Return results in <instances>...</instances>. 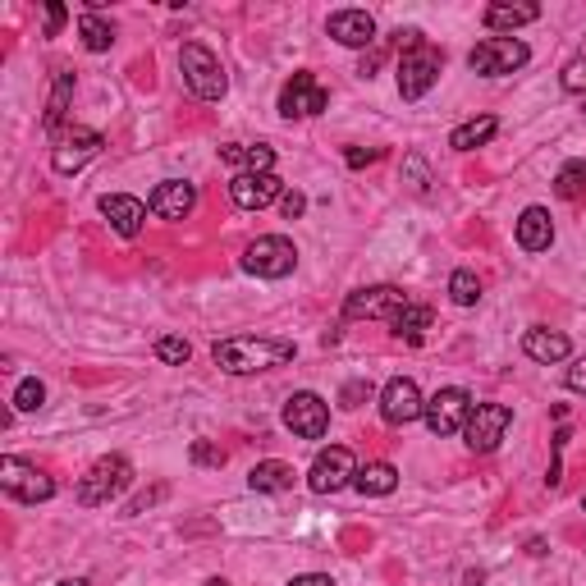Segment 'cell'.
Returning <instances> with one entry per match:
<instances>
[{"label":"cell","instance_id":"6da1fadb","mask_svg":"<svg viewBox=\"0 0 586 586\" xmlns=\"http://www.w3.org/2000/svg\"><path fill=\"white\" fill-rule=\"evenodd\" d=\"M293 339H266V335H239V339H220L211 348L220 371L229 376H257V371H271V367H284L293 362Z\"/></svg>","mask_w":586,"mask_h":586},{"label":"cell","instance_id":"7a4b0ae2","mask_svg":"<svg viewBox=\"0 0 586 586\" xmlns=\"http://www.w3.org/2000/svg\"><path fill=\"white\" fill-rule=\"evenodd\" d=\"M179 69H184V87L193 92L197 101H220L229 92V78L220 55L207 51L202 42H184L179 46Z\"/></svg>","mask_w":586,"mask_h":586},{"label":"cell","instance_id":"3957f363","mask_svg":"<svg viewBox=\"0 0 586 586\" xmlns=\"http://www.w3.org/2000/svg\"><path fill=\"white\" fill-rule=\"evenodd\" d=\"M133 481V463L124 454H106L92 463V472H87L83 481H78V504H87V509H97V504H110L120 490H129Z\"/></svg>","mask_w":586,"mask_h":586},{"label":"cell","instance_id":"277c9868","mask_svg":"<svg viewBox=\"0 0 586 586\" xmlns=\"http://www.w3.org/2000/svg\"><path fill=\"white\" fill-rule=\"evenodd\" d=\"M527 60H532V51L518 37H486V42H477L472 55H467L472 74H481V78H504L513 69H522Z\"/></svg>","mask_w":586,"mask_h":586},{"label":"cell","instance_id":"5b68a950","mask_svg":"<svg viewBox=\"0 0 586 586\" xmlns=\"http://www.w3.org/2000/svg\"><path fill=\"white\" fill-rule=\"evenodd\" d=\"M293 266H298V248L280 234H261L243 252V271L261 275V280H284V275H293Z\"/></svg>","mask_w":586,"mask_h":586},{"label":"cell","instance_id":"8992f818","mask_svg":"<svg viewBox=\"0 0 586 586\" xmlns=\"http://www.w3.org/2000/svg\"><path fill=\"white\" fill-rule=\"evenodd\" d=\"M408 303H413V298L403 289H394V284H371V289L348 293L344 316L348 321H394Z\"/></svg>","mask_w":586,"mask_h":586},{"label":"cell","instance_id":"52a82bcc","mask_svg":"<svg viewBox=\"0 0 586 586\" xmlns=\"http://www.w3.org/2000/svg\"><path fill=\"white\" fill-rule=\"evenodd\" d=\"M0 486H5V495H14V500H23V504H42L55 495V481L46 477L42 467L23 463V458H14V454L0 458Z\"/></svg>","mask_w":586,"mask_h":586},{"label":"cell","instance_id":"ba28073f","mask_svg":"<svg viewBox=\"0 0 586 586\" xmlns=\"http://www.w3.org/2000/svg\"><path fill=\"white\" fill-rule=\"evenodd\" d=\"M440 69H445V55L435 51V46L403 51V60H399V97L403 101L426 97V92L435 87V78H440Z\"/></svg>","mask_w":586,"mask_h":586},{"label":"cell","instance_id":"9c48e42d","mask_svg":"<svg viewBox=\"0 0 586 586\" xmlns=\"http://www.w3.org/2000/svg\"><path fill=\"white\" fill-rule=\"evenodd\" d=\"M472 394L458 390V385H449V390H435L431 399H426V426H431V435H458L467 426V417H472Z\"/></svg>","mask_w":586,"mask_h":586},{"label":"cell","instance_id":"30bf717a","mask_svg":"<svg viewBox=\"0 0 586 586\" xmlns=\"http://www.w3.org/2000/svg\"><path fill=\"white\" fill-rule=\"evenodd\" d=\"M509 422H513V413L504 408V403H477L472 417H467V426H463L467 449H472V454H495L504 431H509Z\"/></svg>","mask_w":586,"mask_h":586},{"label":"cell","instance_id":"8fae6325","mask_svg":"<svg viewBox=\"0 0 586 586\" xmlns=\"http://www.w3.org/2000/svg\"><path fill=\"white\" fill-rule=\"evenodd\" d=\"M353 477H358V463H353V454H348L344 445H330L316 454L312 472H307V486H312V495H335V490L353 486Z\"/></svg>","mask_w":586,"mask_h":586},{"label":"cell","instance_id":"7c38bea8","mask_svg":"<svg viewBox=\"0 0 586 586\" xmlns=\"http://www.w3.org/2000/svg\"><path fill=\"white\" fill-rule=\"evenodd\" d=\"M284 426H289L298 440H321V435L330 431V403L312 390L293 394V399L284 403Z\"/></svg>","mask_w":586,"mask_h":586},{"label":"cell","instance_id":"4fadbf2b","mask_svg":"<svg viewBox=\"0 0 586 586\" xmlns=\"http://www.w3.org/2000/svg\"><path fill=\"white\" fill-rule=\"evenodd\" d=\"M330 106V92L321 83H316L312 74H293L289 83H284L280 92V115L284 120H312V115H321V110Z\"/></svg>","mask_w":586,"mask_h":586},{"label":"cell","instance_id":"5bb4252c","mask_svg":"<svg viewBox=\"0 0 586 586\" xmlns=\"http://www.w3.org/2000/svg\"><path fill=\"white\" fill-rule=\"evenodd\" d=\"M422 413H426V399H422V390H417V380L399 376L380 390V417H385L390 426H408Z\"/></svg>","mask_w":586,"mask_h":586},{"label":"cell","instance_id":"9a60e30c","mask_svg":"<svg viewBox=\"0 0 586 586\" xmlns=\"http://www.w3.org/2000/svg\"><path fill=\"white\" fill-rule=\"evenodd\" d=\"M101 142H106V138H101L97 129H78V124H74V129H69L65 138L55 142L51 170H55V174H78L87 161H92V156L101 152Z\"/></svg>","mask_w":586,"mask_h":586},{"label":"cell","instance_id":"2e32d148","mask_svg":"<svg viewBox=\"0 0 586 586\" xmlns=\"http://www.w3.org/2000/svg\"><path fill=\"white\" fill-rule=\"evenodd\" d=\"M229 197L243 211H261V207H271L275 197H284V184L275 174H234L229 179Z\"/></svg>","mask_w":586,"mask_h":586},{"label":"cell","instance_id":"e0dca14e","mask_svg":"<svg viewBox=\"0 0 586 586\" xmlns=\"http://www.w3.org/2000/svg\"><path fill=\"white\" fill-rule=\"evenodd\" d=\"M193 207H197V188L188 184V179H165V184H156L152 197H147V211L161 220H184Z\"/></svg>","mask_w":586,"mask_h":586},{"label":"cell","instance_id":"ac0fdd59","mask_svg":"<svg viewBox=\"0 0 586 586\" xmlns=\"http://www.w3.org/2000/svg\"><path fill=\"white\" fill-rule=\"evenodd\" d=\"M101 216L110 220V229H115L120 239H138L142 220H147V207H142L138 197H129V193H106L101 197Z\"/></svg>","mask_w":586,"mask_h":586},{"label":"cell","instance_id":"d6986e66","mask_svg":"<svg viewBox=\"0 0 586 586\" xmlns=\"http://www.w3.org/2000/svg\"><path fill=\"white\" fill-rule=\"evenodd\" d=\"M326 28L339 46H353V51L376 42V19H371L367 10H339V14H330Z\"/></svg>","mask_w":586,"mask_h":586},{"label":"cell","instance_id":"ffe728a7","mask_svg":"<svg viewBox=\"0 0 586 586\" xmlns=\"http://www.w3.org/2000/svg\"><path fill=\"white\" fill-rule=\"evenodd\" d=\"M554 243V220L545 207H527L518 216V248L522 252H545Z\"/></svg>","mask_w":586,"mask_h":586},{"label":"cell","instance_id":"44dd1931","mask_svg":"<svg viewBox=\"0 0 586 586\" xmlns=\"http://www.w3.org/2000/svg\"><path fill=\"white\" fill-rule=\"evenodd\" d=\"M522 348H527V358L536 362H564L573 348H568V335H559V330H545V326H532L527 335H522Z\"/></svg>","mask_w":586,"mask_h":586},{"label":"cell","instance_id":"7402d4cb","mask_svg":"<svg viewBox=\"0 0 586 586\" xmlns=\"http://www.w3.org/2000/svg\"><path fill=\"white\" fill-rule=\"evenodd\" d=\"M220 161L225 165H243V174H275V152L266 147V142H257V147H243V142H229V147H220Z\"/></svg>","mask_w":586,"mask_h":586},{"label":"cell","instance_id":"603a6c76","mask_svg":"<svg viewBox=\"0 0 586 586\" xmlns=\"http://www.w3.org/2000/svg\"><path fill=\"white\" fill-rule=\"evenodd\" d=\"M248 486L257 490V495H280V490H293V467L280 463V458H266V463H257L248 472Z\"/></svg>","mask_w":586,"mask_h":586},{"label":"cell","instance_id":"cb8c5ba5","mask_svg":"<svg viewBox=\"0 0 586 586\" xmlns=\"http://www.w3.org/2000/svg\"><path fill=\"white\" fill-rule=\"evenodd\" d=\"M495 129H500L495 115H477V120L458 124V129L449 133V147H454V152H477V147H486V142L495 138Z\"/></svg>","mask_w":586,"mask_h":586},{"label":"cell","instance_id":"d4e9b609","mask_svg":"<svg viewBox=\"0 0 586 586\" xmlns=\"http://www.w3.org/2000/svg\"><path fill=\"white\" fill-rule=\"evenodd\" d=\"M536 19H541V5H490L486 10V28H495V33H518Z\"/></svg>","mask_w":586,"mask_h":586},{"label":"cell","instance_id":"484cf974","mask_svg":"<svg viewBox=\"0 0 586 586\" xmlns=\"http://www.w3.org/2000/svg\"><path fill=\"white\" fill-rule=\"evenodd\" d=\"M69 97H74V74H69V69H55V87H51V101H46V115H42V124H46L51 133L65 124Z\"/></svg>","mask_w":586,"mask_h":586},{"label":"cell","instance_id":"4316f807","mask_svg":"<svg viewBox=\"0 0 586 586\" xmlns=\"http://www.w3.org/2000/svg\"><path fill=\"white\" fill-rule=\"evenodd\" d=\"M353 486L362 495H394L399 490V472H394V463H367V467H358Z\"/></svg>","mask_w":586,"mask_h":586},{"label":"cell","instance_id":"83f0119b","mask_svg":"<svg viewBox=\"0 0 586 586\" xmlns=\"http://www.w3.org/2000/svg\"><path fill=\"white\" fill-rule=\"evenodd\" d=\"M431 321H435V316H431V307H426V303H408V307H403V312L390 321V330H394L399 339H408V344H417V339L431 330Z\"/></svg>","mask_w":586,"mask_h":586},{"label":"cell","instance_id":"f1b7e54d","mask_svg":"<svg viewBox=\"0 0 586 586\" xmlns=\"http://www.w3.org/2000/svg\"><path fill=\"white\" fill-rule=\"evenodd\" d=\"M449 298H454L458 307H477L481 303V280H477V271H454L449 275Z\"/></svg>","mask_w":586,"mask_h":586},{"label":"cell","instance_id":"f546056e","mask_svg":"<svg viewBox=\"0 0 586 586\" xmlns=\"http://www.w3.org/2000/svg\"><path fill=\"white\" fill-rule=\"evenodd\" d=\"M78 33H83V46H87V51H110V46H115V28H110L106 19H97V14H83Z\"/></svg>","mask_w":586,"mask_h":586},{"label":"cell","instance_id":"4dcf8cb0","mask_svg":"<svg viewBox=\"0 0 586 586\" xmlns=\"http://www.w3.org/2000/svg\"><path fill=\"white\" fill-rule=\"evenodd\" d=\"M554 193L564 197V202L582 197L586 193V161H568L564 170H559V179H554Z\"/></svg>","mask_w":586,"mask_h":586},{"label":"cell","instance_id":"1f68e13d","mask_svg":"<svg viewBox=\"0 0 586 586\" xmlns=\"http://www.w3.org/2000/svg\"><path fill=\"white\" fill-rule=\"evenodd\" d=\"M156 358L170 362V367H184V362L193 358V344H188V339H179V335H161V339H156Z\"/></svg>","mask_w":586,"mask_h":586},{"label":"cell","instance_id":"d6a6232c","mask_svg":"<svg viewBox=\"0 0 586 586\" xmlns=\"http://www.w3.org/2000/svg\"><path fill=\"white\" fill-rule=\"evenodd\" d=\"M42 403H46V385H42L37 376H33V380H23L19 390H14V408H19V413H37Z\"/></svg>","mask_w":586,"mask_h":586},{"label":"cell","instance_id":"836d02e7","mask_svg":"<svg viewBox=\"0 0 586 586\" xmlns=\"http://www.w3.org/2000/svg\"><path fill=\"white\" fill-rule=\"evenodd\" d=\"M564 92H586V55L564 65Z\"/></svg>","mask_w":586,"mask_h":586},{"label":"cell","instance_id":"e575fe53","mask_svg":"<svg viewBox=\"0 0 586 586\" xmlns=\"http://www.w3.org/2000/svg\"><path fill=\"white\" fill-rule=\"evenodd\" d=\"M193 463H202V467H225V449L207 445V440H197V445H193Z\"/></svg>","mask_w":586,"mask_h":586},{"label":"cell","instance_id":"d590c367","mask_svg":"<svg viewBox=\"0 0 586 586\" xmlns=\"http://www.w3.org/2000/svg\"><path fill=\"white\" fill-rule=\"evenodd\" d=\"M280 211H284V220H298V216L307 211V197L298 193V188H293V193H284V197H280Z\"/></svg>","mask_w":586,"mask_h":586},{"label":"cell","instance_id":"8d00e7d4","mask_svg":"<svg viewBox=\"0 0 586 586\" xmlns=\"http://www.w3.org/2000/svg\"><path fill=\"white\" fill-rule=\"evenodd\" d=\"M380 156H385V152H380V147H348V156H344V161L353 165V170H362V165L380 161Z\"/></svg>","mask_w":586,"mask_h":586},{"label":"cell","instance_id":"74e56055","mask_svg":"<svg viewBox=\"0 0 586 586\" xmlns=\"http://www.w3.org/2000/svg\"><path fill=\"white\" fill-rule=\"evenodd\" d=\"M568 390H573V394H586V358H577L573 367H568Z\"/></svg>","mask_w":586,"mask_h":586},{"label":"cell","instance_id":"f35d334b","mask_svg":"<svg viewBox=\"0 0 586 586\" xmlns=\"http://www.w3.org/2000/svg\"><path fill=\"white\" fill-rule=\"evenodd\" d=\"M65 19H69L65 5H46V37L60 33V28H65Z\"/></svg>","mask_w":586,"mask_h":586},{"label":"cell","instance_id":"ab89813d","mask_svg":"<svg viewBox=\"0 0 586 586\" xmlns=\"http://www.w3.org/2000/svg\"><path fill=\"white\" fill-rule=\"evenodd\" d=\"M408 174H413V193H426V165L417 156H408Z\"/></svg>","mask_w":586,"mask_h":586},{"label":"cell","instance_id":"60d3db41","mask_svg":"<svg viewBox=\"0 0 586 586\" xmlns=\"http://www.w3.org/2000/svg\"><path fill=\"white\" fill-rule=\"evenodd\" d=\"M156 500H165V486H156L152 495H138V500L129 504V513H142V509H147V504H156Z\"/></svg>","mask_w":586,"mask_h":586},{"label":"cell","instance_id":"b9f144b4","mask_svg":"<svg viewBox=\"0 0 586 586\" xmlns=\"http://www.w3.org/2000/svg\"><path fill=\"white\" fill-rule=\"evenodd\" d=\"M289 586H335V582H330L326 573H303V577H293Z\"/></svg>","mask_w":586,"mask_h":586},{"label":"cell","instance_id":"7bdbcfd3","mask_svg":"<svg viewBox=\"0 0 586 586\" xmlns=\"http://www.w3.org/2000/svg\"><path fill=\"white\" fill-rule=\"evenodd\" d=\"M362 394H367V385H348V390H344V408H358Z\"/></svg>","mask_w":586,"mask_h":586},{"label":"cell","instance_id":"ee69618b","mask_svg":"<svg viewBox=\"0 0 586 586\" xmlns=\"http://www.w3.org/2000/svg\"><path fill=\"white\" fill-rule=\"evenodd\" d=\"M60 586H87V577H65Z\"/></svg>","mask_w":586,"mask_h":586},{"label":"cell","instance_id":"f6af8a7d","mask_svg":"<svg viewBox=\"0 0 586 586\" xmlns=\"http://www.w3.org/2000/svg\"><path fill=\"white\" fill-rule=\"evenodd\" d=\"M207 586H229V582H225V577H211V582H207Z\"/></svg>","mask_w":586,"mask_h":586},{"label":"cell","instance_id":"bcb514c9","mask_svg":"<svg viewBox=\"0 0 586 586\" xmlns=\"http://www.w3.org/2000/svg\"><path fill=\"white\" fill-rule=\"evenodd\" d=\"M582 509H586V495H582Z\"/></svg>","mask_w":586,"mask_h":586}]
</instances>
